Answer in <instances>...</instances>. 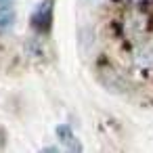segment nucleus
<instances>
[{
	"mask_svg": "<svg viewBox=\"0 0 153 153\" xmlns=\"http://www.w3.org/2000/svg\"><path fill=\"white\" fill-rule=\"evenodd\" d=\"M53 25V0H44L32 15V27L40 34H46Z\"/></svg>",
	"mask_w": 153,
	"mask_h": 153,
	"instance_id": "nucleus-1",
	"label": "nucleus"
},
{
	"mask_svg": "<svg viewBox=\"0 0 153 153\" xmlns=\"http://www.w3.org/2000/svg\"><path fill=\"white\" fill-rule=\"evenodd\" d=\"M57 136L65 143L67 151H82V145L76 140V136H74V132H71V128H69V126H65V124L57 126Z\"/></svg>",
	"mask_w": 153,
	"mask_h": 153,
	"instance_id": "nucleus-2",
	"label": "nucleus"
},
{
	"mask_svg": "<svg viewBox=\"0 0 153 153\" xmlns=\"http://www.w3.org/2000/svg\"><path fill=\"white\" fill-rule=\"evenodd\" d=\"M15 25V11L11 7H0V34H7Z\"/></svg>",
	"mask_w": 153,
	"mask_h": 153,
	"instance_id": "nucleus-3",
	"label": "nucleus"
},
{
	"mask_svg": "<svg viewBox=\"0 0 153 153\" xmlns=\"http://www.w3.org/2000/svg\"><path fill=\"white\" fill-rule=\"evenodd\" d=\"M134 63H136V65H143V67L153 65V46H143L140 51H136Z\"/></svg>",
	"mask_w": 153,
	"mask_h": 153,
	"instance_id": "nucleus-4",
	"label": "nucleus"
},
{
	"mask_svg": "<svg viewBox=\"0 0 153 153\" xmlns=\"http://www.w3.org/2000/svg\"><path fill=\"white\" fill-rule=\"evenodd\" d=\"M4 145H7V132H4L2 126H0V149H4Z\"/></svg>",
	"mask_w": 153,
	"mask_h": 153,
	"instance_id": "nucleus-5",
	"label": "nucleus"
},
{
	"mask_svg": "<svg viewBox=\"0 0 153 153\" xmlns=\"http://www.w3.org/2000/svg\"><path fill=\"white\" fill-rule=\"evenodd\" d=\"M13 0H0V7H11Z\"/></svg>",
	"mask_w": 153,
	"mask_h": 153,
	"instance_id": "nucleus-6",
	"label": "nucleus"
}]
</instances>
